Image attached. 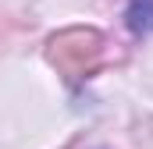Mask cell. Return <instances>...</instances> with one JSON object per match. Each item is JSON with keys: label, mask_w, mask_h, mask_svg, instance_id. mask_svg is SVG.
I'll use <instances>...</instances> for the list:
<instances>
[{"label": "cell", "mask_w": 153, "mask_h": 149, "mask_svg": "<svg viewBox=\"0 0 153 149\" xmlns=\"http://www.w3.org/2000/svg\"><path fill=\"white\" fill-rule=\"evenodd\" d=\"M125 21H128V29H132L135 36L153 32V0H128Z\"/></svg>", "instance_id": "cell-1"}]
</instances>
